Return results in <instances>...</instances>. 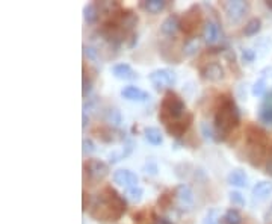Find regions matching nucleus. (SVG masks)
Instances as JSON below:
<instances>
[{
  "label": "nucleus",
  "instance_id": "14",
  "mask_svg": "<svg viewBox=\"0 0 272 224\" xmlns=\"http://www.w3.org/2000/svg\"><path fill=\"white\" fill-rule=\"evenodd\" d=\"M182 27V22L179 19V15L175 14H171L168 17L162 22V26H161V32L164 35H168V37H172L177 34V30Z\"/></svg>",
  "mask_w": 272,
  "mask_h": 224
},
{
  "label": "nucleus",
  "instance_id": "38",
  "mask_svg": "<svg viewBox=\"0 0 272 224\" xmlns=\"http://www.w3.org/2000/svg\"><path fill=\"white\" fill-rule=\"evenodd\" d=\"M266 174L272 176V149H271V153H269V157H268V162H266Z\"/></svg>",
  "mask_w": 272,
  "mask_h": 224
},
{
  "label": "nucleus",
  "instance_id": "29",
  "mask_svg": "<svg viewBox=\"0 0 272 224\" xmlns=\"http://www.w3.org/2000/svg\"><path fill=\"white\" fill-rule=\"evenodd\" d=\"M132 152V144H129L126 149H121L120 152H114V153H110L109 155V159H110V162L112 164H115V162H120L121 159H124L127 155H129Z\"/></svg>",
  "mask_w": 272,
  "mask_h": 224
},
{
  "label": "nucleus",
  "instance_id": "35",
  "mask_svg": "<svg viewBox=\"0 0 272 224\" xmlns=\"http://www.w3.org/2000/svg\"><path fill=\"white\" fill-rule=\"evenodd\" d=\"M84 55L88 56L89 59L95 61V59H97V56H99V50L95 49V47H92V45H84Z\"/></svg>",
  "mask_w": 272,
  "mask_h": 224
},
{
  "label": "nucleus",
  "instance_id": "32",
  "mask_svg": "<svg viewBox=\"0 0 272 224\" xmlns=\"http://www.w3.org/2000/svg\"><path fill=\"white\" fill-rule=\"evenodd\" d=\"M218 220H219L218 209H210L209 212L206 214V217L203 218V223L201 224H218Z\"/></svg>",
  "mask_w": 272,
  "mask_h": 224
},
{
  "label": "nucleus",
  "instance_id": "30",
  "mask_svg": "<svg viewBox=\"0 0 272 224\" xmlns=\"http://www.w3.org/2000/svg\"><path fill=\"white\" fill-rule=\"evenodd\" d=\"M126 196L129 197V200H132L133 203H139V202L142 200L144 191H142V188H139V186H135V188H127Z\"/></svg>",
  "mask_w": 272,
  "mask_h": 224
},
{
  "label": "nucleus",
  "instance_id": "5",
  "mask_svg": "<svg viewBox=\"0 0 272 224\" xmlns=\"http://www.w3.org/2000/svg\"><path fill=\"white\" fill-rule=\"evenodd\" d=\"M150 82L154 85L156 90H165L175 84V73L169 68H157L150 73Z\"/></svg>",
  "mask_w": 272,
  "mask_h": 224
},
{
  "label": "nucleus",
  "instance_id": "21",
  "mask_svg": "<svg viewBox=\"0 0 272 224\" xmlns=\"http://www.w3.org/2000/svg\"><path fill=\"white\" fill-rule=\"evenodd\" d=\"M99 14H100V9H99V5L97 3H88V5H85V8H84V19H85L86 23L92 24V23L97 22Z\"/></svg>",
  "mask_w": 272,
  "mask_h": 224
},
{
  "label": "nucleus",
  "instance_id": "19",
  "mask_svg": "<svg viewBox=\"0 0 272 224\" xmlns=\"http://www.w3.org/2000/svg\"><path fill=\"white\" fill-rule=\"evenodd\" d=\"M259 118L263 124L272 126V99H268L262 103L259 109Z\"/></svg>",
  "mask_w": 272,
  "mask_h": 224
},
{
  "label": "nucleus",
  "instance_id": "13",
  "mask_svg": "<svg viewBox=\"0 0 272 224\" xmlns=\"http://www.w3.org/2000/svg\"><path fill=\"white\" fill-rule=\"evenodd\" d=\"M112 74L120 81H135V79H138V73L129 64H117V66L112 67Z\"/></svg>",
  "mask_w": 272,
  "mask_h": 224
},
{
  "label": "nucleus",
  "instance_id": "24",
  "mask_svg": "<svg viewBox=\"0 0 272 224\" xmlns=\"http://www.w3.org/2000/svg\"><path fill=\"white\" fill-rule=\"evenodd\" d=\"M142 6L151 14H157L167 6V2L165 0H146V2H142Z\"/></svg>",
  "mask_w": 272,
  "mask_h": 224
},
{
  "label": "nucleus",
  "instance_id": "34",
  "mask_svg": "<svg viewBox=\"0 0 272 224\" xmlns=\"http://www.w3.org/2000/svg\"><path fill=\"white\" fill-rule=\"evenodd\" d=\"M82 146H84V147H82L84 155H91V153L95 152V144H94L89 138H85V139H84Z\"/></svg>",
  "mask_w": 272,
  "mask_h": 224
},
{
  "label": "nucleus",
  "instance_id": "11",
  "mask_svg": "<svg viewBox=\"0 0 272 224\" xmlns=\"http://www.w3.org/2000/svg\"><path fill=\"white\" fill-rule=\"evenodd\" d=\"M121 95L123 99L126 100H130V102H146L150 99V94L147 91H144L135 85H129V87H124L121 90Z\"/></svg>",
  "mask_w": 272,
  "mask_h": 224
},
{
  "label": "nucleus",
  "instance_id": "33",
  "mask_svg": "<svg viewBox=\"0 0 272 224\" xmlns=\"http://www.w3.org/2000/svg\"><path fill=\"white\" fill-rule=\"evenodd\" d=\"M255 56H257L255 50H252V49H242V61H244V64H251V62H254Z\"/></svg>",
  "mask_w": 272,
  "mask_h": 224
},
{
  "label": "nucleus",
  "instance_id": "26",
  "mask_svg": "<svg viewBox=\"0 0 272 224\" xmlns=\"http://www.w3.org/2000/svg\"><path fill=\"white\" fill-rule=\"evenodd\" d=\"M105 118H106L107 123H112L114 126H120L121 121H123L121 112L117 108H107L106 112H105Z\"/></svg>",
  "mask_w": 272,
  "mask_h": 224
},
{
  "label": "nucleus",
  "instance_id": "31",
  "mask_svg": "<svg viewBox=\"0 0 272 224\" xmlns=\"http://www.w3.org/2000/svg\"><path fill=\"white\" fill-rule=\"evenodd\" d=\"M229 199L233 203V206H237V207H244L245 206V199H244V196L241 193H239V191H230Z\"/></svg>",
  "mask_w": 272,
  "mask_h": 224
},
{
  "label": "nucleus",
  "instance_id": "8",
  "mask_svg": "<svg viewBox=\"0 0 272 224\" xmlns=\"http://www.w3.org/2000/svg\"><path fill=\"white\" fill-rule=\"evenodd\" d=\"M200 23H201L200 8L198 6H192V8H189V11L185 14V17L182 20V29H183L185 34L190 35V34H194V32L197 30Z\"/></svg>",
  "mask_w": 272,
  "mask_h": 224
},
{
  "label": "nucleus",
  "instance_id": "16",
  "mask_svg": "<svg viewBox=\"0 0 272 224\" xmlns=\"http://www.w3.org/2000/svg\"><path fill=\"white\" fill-rule=\"evenodd\" d=\"M203 38L207 44H215L219 40V26L215 22H206L203 27Z\"/></svg>",
  "mask_w": 272,
  "mask_h": 224
},
{
  "label": "nucleus",
  "instance_id": "23",
  "mask_svg": "<svg viewBox=\"0 0 272 224\" xmlns=\"http://www.w3.org/2000/svg\"><path fill=\"white\" fill-rule=\"evenodd\" d=\"M260 29H262V20L257 19V17H254V19H251V20L245 24L244 34H245L247 37H252V35H257L259 32H260Z\"/></svg>",
  "mask_w": 272,
  "mask_h": 224
},
{
  "label": "nucleus",
  "instance_id": "27",
  "mask_svg": "<svg viewBox=\"0 0 272 224\" xmlns=\"http://www.w3.org/2000/svg\"><path fill=\"white\" fill-rule=\"evenodd\" d=\"M268 87H269L268 82L265 81L263 77H260V79H257V81H255L254 85H252V94L255 95V97H262V95L266 94Z\"/></svg>",
  "mask_w": 272,
  "mask_h": 224
},
{
  "label": "nucleus",
  "instance_id": "41",
  "mask_svg": "<svg viewBox=\"0 0 272 224\" xmlns=\"http://www.w3.org/2000/svg\"><path fill=\"white\" fill-rule=\"evenodd\" d=\"M86 199H88V196H86V193H84V211H86Z\"/></svg>",
  "mask_w": 272,
  "mask_h": 224
},
{
  "label": "nucleus",
  "instance_id": "18",
  "mask_svg": "<svg viewBox=\"0 0 272 224\" xmlns=\"http://www.w3.org/2000/svg\"><path fill=\"white\" fill-rule=\"evenodd\" d=\"M271 194H272V182L262 180V182L255 183L254 188H252V197L255 200H265Z\"/></svg>",
  "mask_w": 272,
  "mask_h": 224
},
{
  "label": "nucleus",
  "instance_id": "40",
  "mask_svg": "<svg viewBox=\"0 0 272 224\" xmlns=\"http://www.w3.org/2000/svg\"><path fill=\"white\" fill-rule=\"evenodd\" d=\"M82 120H84L82 127H86V124H88V115H86V111H84V114H82Z\"/></svg>",
  "mask_w": 272,
  "mask_h": 224
},
{
  "label": "nucleus",
  "instance_id": "28",
  "mask_svg": "<svg viewBox=\"0 0 272 224\" xmlns=\"http://www.w3.org/2000/svg\"><path fill=\"white\" fill-rule=\"evenodd\" d=\"M200 129H201V134H203V136H204L206 139L218 141V138H216V132H215V127L209 126V123L203 121V123L200 124Z\"/></svg>",
  "mask_w": 272,
  "mask_h": 224
},
{
  "label": "nucleus",
  "instance_id": "9",
  "mask_svg": "<svg viewBox=\"0 0 272 224\" xmlns=\"http://www.w3.org/2000/svg\"><path fill=\"white\" fill-rule=\"evenodd\" d=\"M114 182L118 183L120 186H126V188H135L138 186V176L135 173H132L130 170H117L114 173Z\"/></svg>",
  "mask_w": 272,
  "mask_h": 224
},
{
  "label": "nucleus",
  "instance_id": "2",
  "mask_svg": "<svg viewBox=\"0 0 272 224\" xmlns=\"http://www.w3.org/2000/svg\"><path fill=\"white\" fill-rule=\"evenodd\" d=\"M219 99L221 102L215 114V132L218 141H224L230 135V132L239 126L241 112H239V108L229 95H224V97Z\"/></svg>",
  "mask_w": 272,
  "mask_h": 224
},
{
  "label": "nucleus",
  "instance_id": "15",
  "mask_svg": "<svg viewBox=\"0 0 272 224\" xmlns=\"http://www.w3.org/2000/svg\"><path fill=\"white\" fill-rule=\"evenodd\" d=\"M227 182H229V185L236 186V188H247V186H248V176L245 174L244 170L234 168V170H231V171L229 173Z\"/></svg>",
  "mask_w": 272,
  "mask_h": 224
},
{
  "label": "nucleus",
  "instance_id": "6",
  "mask_svg": "<svg viewBox=\"0 0 272 224\" xmlns=\"http://www.w3.org/2000/svg\"><path fill=\"white\" fill-rule=\"evenodd\" d=\"M85 173L89 176V179L94 182L103 180L106 176L109 174V167L100 159H91L85 164Z\"/></svg>",
  "mask_w": 272,
  "mask_h": 224
},
{
  "label": "nucleus",
  "instance_id": "25",
  "mask_svg": "<svg viewBox=\"0 0 272 224\" xmlns=\"http://www.w3.org/2000/svg\"><path fill=\"white\" fill-rule=\"evenodd\" d=\"M242 215H241V212H239L237 209H229L226 214H224V217H222V223L224 224H242Z\"/></svg>",
  "mask_w": 272,
  "mask_h": 224
},
{
  "label": "nucleus",
  "instance_id": "20",
  "mask_svg": "<svg viewBox=\"0 0 272 224\" xmlns=\"http://www.w3.org/2000/svg\"><path fill=\"white\" fill-rule=\"evenodd\" d=\"M144 136H146V139L150 144H153V146H161L164 142V136L157 127H146V129H144Z\"/></svg>",
  "mask_w": 272,
  "mask_h": 224
},
{
  "label": "nucleus",
  "instance_id": "4",
  "mask_svg": "<svg viewBox=\"0 0 272 224\" xmlns=\"http://www.w3.org/2000/svg\"><path fill=\"white\" fill-rule=\"evenodd\" d=\"M186 111V105L182 97H179L174 91L168 90L165 92V97L161 103V114H159V120H162L165 126L183 118Z\"/></svg>",
  "mask_w": 272,
  "mask_h": 224
},
{
  "label": "nucleus",
  "instance_id": "22",
  "mask_svg": "<svg viewBox=\"0 0 272 224\" xmlns=\"http://www.w3.org/2000/svg\"><path fill=\"white\" fill-rule=\"evenodd\" d=\"M200 47H201V41L198 38H189L183 45V53L185 56H194L200 50Z\"/></svg>",
  "mask_w": 272,
  "mask_h": 224
},
{
  "label": "nucleus",
  "instance_id": "42",
  "mask_svg": "<svg viewBox=\"0 0 272 224\" xmlns=\"http://www.w3.org/2000/svg\"><path fill=\"white\" fill-rule=\"evenodd\" d=\"M266 6H268L269 9H272V0H268V2H266Z\"/></svg>",
  "mask_w": 272,
  "mask_h": 224
},
{
  "label": "nucleus",
  "instance_id": "10",
  "mask_svg": "<svg viewBox=\"0 0 272 224\" xmlns=\"http://www.w3.org/2000/svg\"><path fill=\"white\" fill-rule=\"evenodd\" d=\"M224 68L219 62H210L207 64V66L201 70V77L206 79V81H210V82H218L224 79Z\"/></svg>",
  "mask_w": 272,
  "mask_h": 224
},
{
  "label": "nucleus",
  "instance_id": "39",
  "mask_svg": "<svg viewBox=\"0 0 272 224\" xmlns=\"http://www.w3.org/2000/svg\"><path fill=\"white\" fill-rule=\"evenodd\" d=\"M153 224H172L168 218H164V217H157V218H154V221H153Z\"/></svg>",
  "mask_w": 272,
  "mask_h": 224
},
{
  "label": "nucleus",
  "instance_id": "7",
  "mask_svg": "<svg viewBox=\"0 0 272 224\" xmlns=\"http://www.w3.org/2000/svg\"><path fill=\"white\" fill-rule=\"evenodd\" d=\"M224 8H226V14H227L229 20L233 23L241 22L245 17V14L248 12V3L244 2V0H230Z\"/></svg>",
  "mask_w": 272,
  "mask_h": 224
},
{
  "label": "nucleus",
  "instance_id": "3",
  "mask_svg": "<svg viewBox=\"0 0 272 224\" xmlns=\"http://www.w3.org/2000/svg\"><path fill=\"white\" fill-rule=\"evenodd\" d=\"M247 139V157L251 165L259 167L262 164V159L265 157L266 152V135L257 126H248L245 132Z\"/></svg>",
  "mask_w": 272,
  "mask_h": 224
},
{
  "label": "nucleus",
  "instance_id": "1",
  "mask_svg": "<svg viewBox=\"0 0 272 224\" xmlns=\"http://www.w3.org/2000/svg\"><path fill=\"white\" fill-rule=\"evenodd\" d=\"M126 212V200L114 188L106 186L94 199L91 215L99 221H117Z\"/></svg>",
  "mask_w": 272,
  "mask_h": 224
},
{
  "label": "nucleus",
  "instance_id": "17",
  "mask_svg": "<svg viewBox=\"0 0 272 224\" xmlns=\"http://www.w3.org/2000/svg\"><path fill=\"white\" fill-rule=\"evenodd\" d=\"M175 197H177L182 206H190L194 203V193H192V189L185 183H180L175 188Z\"/></svg>",
  "mask_w": 272,
  "mask_h": 224
},
{
  "label": "nucleus",
  "instance_id": "12",
  "mask_svg": "<svg viewBox=\"0 0 272 224\" xmlns=\"http://www.w3.org/2000/svg\"><path fill=\"white\" fill-rule=\"evenodd\" d=\"M192 118H194V117H192L190 114H188L186 118H180V120H177V121H174V123L165 126V127H167V132H168L171 136H175V138H179V136L185 135V132L189 129V126H190V123H192Z\"/></svg>",
  "mask_w": 272,
  "mask_h": 224
},
{
  "label": "nucleus",
  "instance_id": "36",
  "mask_svg": "<svg viewBox=\"0 0 272 224\" xmlns=\"http://www.w3.org/2000/svg\"><path fill=\"white\" fill-rule=\"evenodd\" d=\"M91 87H92V79L88 77L86 70L84 68V95H86L91 91Z\"/></svg>",
  "mask_w": 272,
  "mask_h": 224
},
{
  "label": "nucleus",
  "instance_id": "37",
  "mask_svg": "<svg viewBox=\"0 0 272 224\" xmlns=\"http://www.w3.org/2000/svg\"><path fill=\"white\" fill-rule=\"evenodd\" d=\"M260 74H262V77L265 79V81L268 82V85L272 84V67H266V68H263V70L260 71Z\"/></svg>",
  "mask_w": 272,
  "mask_h": 224
}]
</instances>
